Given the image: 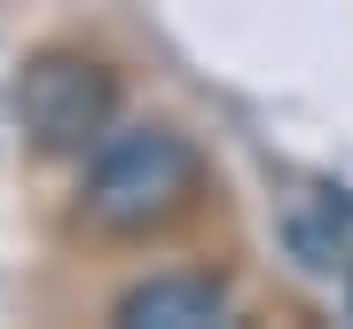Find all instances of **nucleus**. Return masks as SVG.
Instances as JSON below:
<instances>
[{
  "instance_id": "1",
  "label": "nucleus",
  "mask_w": 353,
  "mask_h": 329,
  "mask_svg": "<svg viewBox=\"0 0 353 329\" xmlns=\"http://www.w3.org/2000/svg\"><path fill=\"white\" fill-rule=\"evenodd\" d=\"M204 189V157L196 141L165 118H134V126H110L79 157L71 180V220L102 243H134L150 228H173L181 212Z\"/></svg>"
},
{
  "instance_id": "2",
  "label": "nucleus",
  "mask_w": 353,
  "mask_h": 329,
  "mask_svg": "<svg viewBox=\"0 0 353 329\" xmlns=\"http://www.w3.org/2000/svg\"><path fill=\"white\" fill-rule=\"evenodd\" d=\"M118 102H126L118 71L102 55L71 47V39L32 47L16 63V78H8V118H16V134H24L32 157H87L118 126Z\"/></svg>"
},
{
  "instance_id": "3",
  "label": "nucleus",
  "mask_w": 353,
  "mask_h": 329,
  "mask_svg": "<svg viewBox=\"0 0 353 329\" xmlns=\"http://www.w3.org/2000/svg\"><path fill=\"white\" fill-rule=\"evenodd\" d=\"M228 314H236V282L212 266H157L110 298L118 329H220Z\"/></svg>"
}]
</instances>
